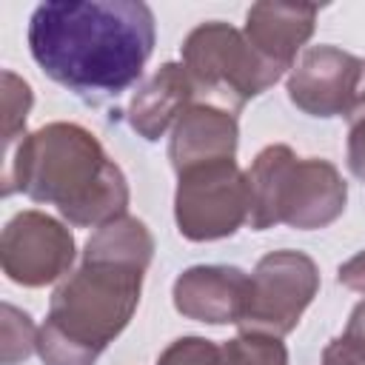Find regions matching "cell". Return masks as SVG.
I'll use <instances>...</instances> for the list:
<instances>
[{
	"instance_id": "1",
	"label": "cell",
	"mask_w": 365,
	"mask_h": 365,
	"mask_svg": "<svg viewBox=\"0 0 365 365\" xmlns=\"http://www.w3.org/2000/svg\"><path fill=\"white\" fill-rule=\"evenodd\" d=\"M37 66L83 97H114L134 86L154 51V14L134 0H51L29 20Z\"/></svg>"
},
{
	"instance_id": "2",
	"label": "cell",
	"mask_w": 365,
	"mask_h": 365,
	"mask_svg": "<svg viewBox=\"0 0 365 365\" xmlns=\"http://www.w3.org/2000/svg\"><path fill=\"white\" fill-rule=\"evenodd\" d=\"M23 191L34 202L57 205L71 225H106L125 217L128 185L91 131L48 123L6 148L3 194Z\"/></svg>"
},
{
	"instance_id": "3",
	"label": "cell",
	"mask_w": 365,
	"mask_h": 365,
	"mask_svg": "<svg viewBox=\"0 0 365 365\" xmlns=\"http://www.w3.org/2000/svg\"><path fill=\"white\" fill-rule=\"evenodd\" d=\"M143 265L83 257V265L54 291L48 317L37 331V354L46 365H94L106 345L128 325L140 291Z\"/></svg>"
},
{
	"instance_id": "4",
	"label": "cell",
	"mask_w": 365,
	"mask_h": 365,
	"mask_svg": "<svg viewBox=\"0 0 365 365\" xmlns=\"http://www.w3.org/2000/svg\"><path fill=\"white\" fill-rule=\"evenodd\" d=\"M248 180V222L254 231L291 225L302 231L331 225L348 200L336 165L317 157H297L288 145H268L257 154Z\"/></svg>"
},
{
	"instance_id": "5",
	"label": "cell",
	"mask_w": 365,
	"mask_h": 365,
	"mask_svg": "<svg viewBox=\"0 0 365 365\" xmlns=\"http://www.w3.org/2000/svg\"><path fill=\"white\" fill-rule=\"evenodd\" d=\"M182 66L194 83V94H211L228 111L262 94L285 71L265 60L245 34L220 20L202 23L185 37Z\"/></svg>"
},
{
	"instance_id": "6",
	"label": "cell",
	"mask_w": 365,
	"mask_h": 365,
	"mask_svg": "<svg viewBox=\"0 0 365 365\" xmlns=\"http://www.w3.org/2000/svg\"><path fill=\"white\" fill-rule=\"evenodd\" d=\"M177 177L174 217L182 237L222 240L248 222V180L234 160L194 165Z\"/></svg>"
},
{
	"instance_id": "7",
	"label": "cell",
	"mask_w": 365,
	"mask_h": 365,
	"mask_svg": "<svg viewBox=\"0 0 365 365\" xmlns=\"http://www.w3.org/2000/svg\"><path fill=\"white\" fill-rule=\"evenodd\" d=\"M319 291V271L302 251H271L251 274V297L240 331L285 336Z\"/></svg>"
},
{
	"instance_id": "8",
	"label": "cell",
	"mask_w": 365,
	"mask_h": 365,
	"mask_svg": "<svg viewBox=\"0 0 365 365\" xmlns=\"http://www.w3.org/2000/svg\"><path fill=\"white\" fill-rule=\"evenodd\" d=\"M3 271L11 282L40 288L60 279L74 262V240L66 225L43 211H20L0 240Z\"/></svg>"
},
{
	"instance_id": "9",
	"label": "cell",
	"mask_w": 365,
	"mask_h": 365,
	"mask_svg": "<svg viewBox=\"0 0 365 365\" xmlns=\"http://www.w3.org/2000/svg\"><path fill=\"white\" fill-rule=\"evenodd\" d=\"M359 77V57L334 46H314L291 71L288 97L299 111L311 117H345L356 97Z\"/></svg>"
},
{
	"instance_id": "10",
	"label": "cell",
	"mask_w": 365,
	"mask_h": 365,
	"mask_svg": "<svg viewBox=\"0 0 365 365\" xmlns=\"http://www.w3.org/2000/svg\"><path fill=\"white\" fill-rule=\"evenodd\" d=\"M251 297V274L234 265H194L174 282V308L197 322L240 325Z\"/></svg>"
},
{
	"instance_id": "11",
	"label": "cell",
	"mask_w": 365,
	"mask_h": 365,
	"mask_svg": "<svg viewBox=\"0 0 365 365\" xmlns=\"http://www.w3.org/2000/svg\"><path fill=\"white\" fill-rule=\"evenodd\" d=\"M237 137H240V128L228 108L211 106V103L188 106L180 114L171 134V145H168L171 165L180 174L194 165L234 160Z\"/></svg>"
},
{
	"instance_id": "12",
	"label": "cell",
	"mask_w": 365,
	"mask_h": 365,
	"mask_svg": "<svg viewBox=\"0 0 365 365\" xmlns=\"http://www.w3.org/2000/svg\"><path fill=\"white\" fill-rule=\"evenodd\" d=\"M317 6H285V3H257L245 17L248 43L279 68H291L297 51L314 31Z\"/></svg>"
},
{
	"instance_id": "13",
	"label": "cell",
	"mask_w": 365,
	"mask_h": 365,
	"mask_svg": "<svg viewBox=\"0 0 365 365\" xmlns=\"http://www.w3.org/2000/svg\"><path fill=\"white\" fill-rule=\"evenodd\" d=\"M191 97H194V83L185 66L182 63L160 66V71L137 88L128 106L131 128L145 140H160L165 128L174 120H180V114L188 108Z\"/></svg>"
},
{
	"instance_id": "14",
	"label": "cell",
	"mask_w": 365,
	"mask_h": 365,
	"mask_svg": "<svg viewBox=\"0 0 365 365\" xmlns=\"http://www.w3.org/2000/svg\"><path fill=\"white\" fill-rule=\"evenodd\" d=\"M154 254V240L143 220L137 217H117L106 225H100L88 242L83 257H100V259H120L148 268Z\"/></svg>"
},
{
	"instance_id": "15",
	"label": "cell",
	"mask_w": 365,
	"mask_h": 365,
	"mask_svg": "<svg viewBox=\"0 0 365 365\" xmlns=\"http://www.w3.org/2000/svg\"><path fill=\"white\" fill-rule=\"evenodd\" d=\"M220 365H288V351L279 336L242 331L220 345Z\"/></svg>"
},
{
	"instance_id": "16",
	"label": "cell",
	"mask_w": 365,
	"mask_h": 365,
	"mask_svg": "<svg viewBox=\"0 0 365 365\" xmlns=\"http://www.w3.org/2000/svg\"><path fill=\"white\" fill-rule=\"evenodd\" d=\"M37 331L29 319V314L17 311L14 305H3V365H17L20 359H29V354L37 348Z\"/></svg>"
},
{
	"instance_id": "17",
	"label": "cell",
	"mask_w": 365,
	"mask_h": 365,
	"mask_svg": "<svg viewBox=\"0 0 365 365\" xmlns=\"http://www.w3.org/2000/svg\"><path fill=\"white\" fill-rule=\"evenodd\" d=\"M31 108V88L14 71H3V128H6V148L17 145V131H23L26 117Z\"/></svg>"
},
{
	"instance_id": "18",
	"label": "cell",
	"mask_w": 365,
	"mask_h": 365,
	"mask_svg": "<svg viewBox=\"0 0 365 365\" xmlns=\"http://www.w3.org/2000/svg\"><path fill=\"white\" fill-rule=\"evenodd\" d=\"M351 123L348 131V168L354 177L365 180V60H362V77L356 86V97L351 103V111L345 114Z\"/></svg>"
},
{
	"instance_id": "19",
	"label": "cell",
	"mask_w": 365,
	"mask_h": 365,
	"mask_svg": "<svg viewBox=\"0 0 365 365\" xmlns=\"http://www.w3.org/2000/svg\"><path fill=\"white\" fill-rule=\"evenodd\" d=\"M157 365H220V345L202 336H182L160 354Z\"/></svg>"
},
{
	"instance_id": "20",
	"label": "cell",
	"mask_w": 365,
	"mask_h": 365,
	"mask_svg": "<svg viewBox=\"0 0 365 365\" xmlns=\"http://www.w3.org/2000/svg\"><path fill=\"white\" fill-rule=\"evenodd\" d=\"M322 365H365V348L351 336H336L322 351Z\"/></svg>"
},
{
	"instance_id": "21",
	"label": "cell",
	"mask_w": 365,
	"mask_h": 365,
	"mask_svg": "<svg viewBox=\"0 0 365 365\" xmlns=\"http://www.w3.org/2000/svg\"><path fill=\"white\" fill-rule=\"evenodd\" d=\"M336 277H339V282H342L345 288L365 294V251H359V254H354L348 262H342Z\"/></svg>"
},
{
	"instance_id": "22",
	"label": "cell",
	"mask_w": 365,
	"mask_h": 365,
	"mask_svg": "<svg viewBox=\"0 0 365 365\" xmlns=\"http://www.w3.org/2000/svg\"><path fill=\"white\" fill-rule=\"evenodd\" d=\"M345 336L356 339L362 348H365V302H359L348 319V328H345Z\"/></svg>"
}]
</instances>
